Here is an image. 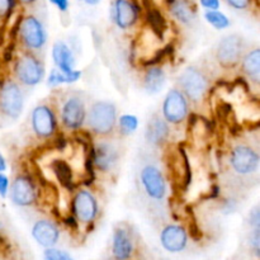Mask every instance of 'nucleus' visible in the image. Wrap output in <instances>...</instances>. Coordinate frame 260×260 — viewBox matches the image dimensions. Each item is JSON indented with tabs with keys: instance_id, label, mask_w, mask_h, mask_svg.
I'll list each match as a JSON object with an SVG mask.
<instances>
[{
	"instance_id": "nucleus-1",
	"label": "nucleus",
	"mask_w": 260,
	"mask_h": 260,
	"mask_svg": "<svg viewBox=\"0 0 260 260\" xmlns=\"http://www.w3.org/2000/svg\"><path fill=\"white\" fill-rule=\"evenodd\" d=\"M259 145L248 140H238L228 155L226 182L235 190L251 189L259 183Z\"/></svg>"
},
{
	"instance_id": "nucleus-2",
	"label": "nucleus",
	"mask_w": 260,
	"mask_h": 260,
	"mask_svg": "<svg viewBox=\"0 0 260 260\" xmlns=\"http://www.w3.org/2000/svg\"><path fill=\"white\" fill-rule=\"evenodd\" d=\"M212 86V73L206 63L196 62L188 65L175 80V88L179 89L190 106L201 108L210 95Z\"/></svg>"
},
{
	"instance_id": "nucleus-3",
	"label": "nucleus",
	"mask_w": 260,
	"mask_h": 260,
	"mask_svg": "<svg viewBox=\"0 0 260 260\" xmlns=\"http://www.w3.org/2000/svg\"><path fill=\"white\" fill-rule=\"evenodd\" d=\"M53 99L57 119L66 131H78L85 123L88 111V95L84 91L69 90Z\"/></svg>"
},
{
	"instance_id": "nucleus-4",
	"label": "nucleus",
	"mask_w": 260,
	"mask_h": 260,
	"mask_svg": "<svg viewBox=\"0 0 260 260\" xmlns=\"http://www.w3.org/2000/svg\"><path fill=\"white\" fill-rule=\"evenodd\" d=\"M117 122L118 114L116 104L109 101H94L89 103L84 126L96 139L116 136Z\"/></svg>"
},
{
	"instance_id": "nucleus-5",
	"label": "nucleus",
	"mask_w": 260,
	"mask_h": 260,
	"mask_svg": "<svg viewBox=\"0 0 260 260\" xmlns=\"http://www.w3.org/2000/svg\"><path fill=\"white\" fill-rule=\"evenodd\" d=\"M139 190L152 206H161L168 196V180L155 160H146L137 172Z\"/></svg>"
},
{
	"instance_id": "nucleus-6",
	"label": "nucleus",
	"mask_w": 260,
	"mask_h": 260,
	"mask_svg": "<svg viewBox=\"0 0 260 260\" xmlns=\"http://www.w3.org/2000/svg\"><path fill=\"white\" fill-rule=\"evenodd\" d=\"M116 136L96 139L94 144L93 162L96 172L101 174L111 175L119 169L124 155V145Z\"/></svg>"
},
{
	"instance_id": "nucleus-7",
	"label": "nucleus",
	"mask_w": 260,
	"mask_h": 260,
	"mask_svg": "<svg viewBox=\"0 0 260 260\" xmlns=\"http://www.w3.org/2000/svg\"><path fill=\"white\" fill-rule=\"evenodd\" d=\"M249 45V41L240 33L223 36L213 47V60L222 70H235L239 68V63Z\"/></svg>"
},
{
	"instance_id": "nucleus-8",
	"label": "nucleus",
	"mask_w": 260,
	"mask_h": 260,
	"mask_svg": "<svg viewBox=\"0 0 260 260\" xmlns=\"http://www.w3.org/2000/svg\"><path fill=\"white\" fill-rule=\"evenodd\" d=\"M47 30L38 15L25 14L18 24V40L22 50L43 56L47 45Z\"/></svg>"
},
{
	"instance_id": "nucleus-9",
	"label": "nucleus",
	"mask_w": 260,
	"mask_h": 260,
	"mask_svg": "<svg viewBox=\"0 0 260 260\" xmlns=\"http://www.w3.org/2000/svg\"><path fill=\"white\" fill-rule=\"evenodd\" d=\"M13 79L23 88H33L45 79L43 56L22 50L13 65Z\"/></svg>"
},
{
	"instance_id": "nucleus-10",
	"label": "nucleus",
	"mask_w": 260,
	"mask_h": 260,
	"mask_svg": "<svg viewBox=\"0 0 260 260\" xmlns=\"http://www.w3.org/2000/svg\"><path fill=\"white\" fill-rule=\"evenodd\" d=\"M29 127L35 139L47 141L56 135L58 128L57 112L53 99L37 104L30 112Z\"/></svg>"
},
{
	"instance_id": "nucleus-11",
	"label": "nucleus",
	"mask_w": 260,
	"mask_h": 260,
	"mask_svg": "<svg viewBox=\"0 0 260 260\" xmlns=\"http://www.w3.org/2000/svg\"><path fill=\"white\" fill-rule=\"evenodd\" d=\"M25 102L24 88L14 79L0 84V117L7 121H17L23 113Z\"/></svg>"
},
{
	"instance_id": "nucleus-12",
	"label": "nucleus",
	"mask_w": 260,
	"mask_h": 260,
	"mask_svg": "<svg viewBox=\"0 0 260 260\" xmlns=\"http://www.w3.org/2000/svg\"><path fill=\"white\" fill-rule=\"evenodd\" d=\"M74 220L81 225H91L99 213V202L95 193L89 188H80L74 193L71 202Z\"/></svg>"
},
{
	"instance_id": "nucleus-13",
	"label": "nucleus",
	"mask_w": 260,
	"mask_h": 260,
	"mask_svg": "<svg viewBox=\"0 0 260 260\" xmlns=\"http://www.w3.org/2000/svg\"><path fill=\"white\" fill-rule=\"evenodd\" d=\"M8 196L13 205L18 207H30L38 202L40 192L32 177L27 173H18L10 183Z\"/></svg>"
},
{
	"instance_id": "nucleus-14",
	"label": "nucleus",
	"mask_w": 260,
	"mask_h": 260,
	"mask_svg": "<svg viewBox=\"0 0 260 260\" xmlns=\"http://www.w3.org/2000/svg\"><path fill=\"white\" fill-rule=\"evenodd\" d=\"M190 113V104L178 88L170 89L165 95L161 107V116L170 126H182Z\"/></svg>"
},
{
	"instance_id": "nucleus-15",
	"label": "nucleus",
	"mask_w": 260,
	"mask_h": 260,
	"mask_svg": "<svg viewBox=\"0 0 260 260\" xmlns=\"http://www.w3.org/2000/svg\"><path fill=\"white\" fill-rule=\"evenodd\" d=\"M240 74L249 85L258 93L260 86V48L259 45L250 43L244 52L239 68Z\"/></svg>"
},
{
	"instance_id": "nucleus-16",
	"label": "nucleus",
	"mask_w": 260,
	"mask_h": 260,
	"mask_svg": "<svg viewBox=\"0 0 260 260\" xmlns=\"http://www.w3.org/2000/svg\"><path fill=\"white\" fill-rule=\"evenodd\" d=\"M112 18L119 29H129L139 20V7L134 0H112Z\"/></svg>"
},
{
	"instance_id": "nucleus-17",
	"label": "nucleus",
	"mask_w": 260,
	"mask_h": 260,
	"mask_svg": "<svg viewBox=\"0 0 260 260\" xmlns=\"http://www.w3.org/2000/svg\"><path fill=\"white\" fill-rule=\"evenodd\" d=\"M170 124L161 116V113H152L146 123L145 139L152 147H164L169 142Z\"/></svg>"
},
{
	"instance_id": "nucleus-18",
	"label": "nucleus",
	"mask_w": 260,
	"mask_h": 260,
	"mask_svg": "<svg viewBox=\"0 0 260 260\" xmlns=\"http://www.w3.org/2000/svg\"><path fill=\"white\" fill-rule=\"evenodd\" d=\"M160 240L165 250L170 253H179L187 246L188 234L183 226L173 223L162 229L160 234Z\"/></svg>"
},
{
	"instance_id": "nucleus-19",
	"label": "nucleus",
	"mask_w": 260,
	"mask_h": 260,
	"mask_svg": "<svg viewBox=\"0 0 260 260\" xmlns=\"http://www.w3.org/2000/svg\"><path fill=\"white\" fill-rule=\"evenodd\" d=\"M32 235L40 245L45 246V248H51L58 241L60 231L55 222L47 220V218H41V220L36 221L33 225Z\"/></svg>"
},
{
	"instance_id": "nucleus-20",
	"label": "nucleus",
	"mask_w": 260,
	"mask_h": 260,
	"mask_svg": "<svg viewBox=\"0 0 260 260\" xmlns=\"http://www.w3.org/2000/svg\"><path fill=\"white\" fill-rule=\"evenodd\" d=\"M134 240L132 234L126 226L119 225L113 233V255L117 260H127L134 253Z\"/></svg>"
},
{
	"instance_id": "nucleus-21",
	"label": "nucleus",
	"mask_w": 260,
	"mask_h": 260,
	"mask_svg": "<svg viewBox=\"0 0 260 260\" xmlns=\"http://www.w3.org/2000/svg\"><path fill=\"white\" fill-rule=\"evenodd\" d=\"M169 12L177 22L187 27L194 24L197 19V5L193 0H170Z\"/></svg>"
},
{
	"instance_id": "nucleus-22",
	"label": "nucleus",
	"mask_w": 260,
	"mask_h": 260,
	"mask_svg": "<svg viewBox=\"0 0 260 260\" xmlns=\"http://www.w3.org/2000/svg\"><path fill=\"white\" fill-rule=\"evenodd\" d=\"M52 58L56 69L65 74H70L75 70V57L73 50L65 41L60 40L53 43Z\"/></svg>"
},
{
	"instance_id": "nucleus-23",
	"label": "nucleus",
	"mask_w": 260,
	"mask_h": 260,
	"mask_svg": "<svg viewBox=\"0 0 260 260\" xmlns=\"http://www.w3.org/2000/svg\"><path fill=\"white\" fill-rule=\"evenodd\" d=\"M165 81H167V74L161 66H149L145 70L144 78H142V86L146 93L156 94L164 88Z\"/></svg>"
},
{
	"instance_id": "nucleus-24",
	"label": "nucleus",
	"mask_w": 260,
	"mask_h": 260,
	"mask_svg": "<svg viewBox=\"0 0 260 260\" xmlns=\"http://www.w3.org/2000/svg\"><path fill=\"white\" fill-rule=\"evenodd\" d=\"M80 75V71L76 70H74L73 73L70 74H65L62 73V71L58 70V69H53L50 73V75H48L47 83L50 86H58L61 85V84H71L74 83V81L79 80Z\"/></svg>"
},
{
	"instance_id": "nucleus-25",
	"label": "nucleus",
	"mask_w": 260,
	"mask_h": 260,
	"mask_svg": "<svg viewBox=\"0 0 260 260\" xmlns=\"http://www.w3.org/2000/svg\"><path fill=\"white\" fill-rule=\"evenodd\" d=\"M139 126V119L132 114H123L117 122V134L121 137H127L134 134Z\"/></svg>"
},
{
	"instance_id": "nucleus-26",
	"label": "nucleus",
	"mask_w": 260,
	"mask_h": 260,
	"mask_svg": "<svg viewBox=\"0 0 260 260\" xmlns=\"http://www.w3.org/2000/svg\"><path fill=\"white\" fill-rule=\"evenodd\" d=\"M205 19L207 20L212 27H215L216 29H226V28L230 27L231 24L230 19L218 9L206 10Z\"/></svg>"
},
{
	"instance_id": "nucleus-27",
	"label": "nucleus",
	"mask_w": 260,
	"mask_h": 260,
	"mask_svg": "<svg viewBox=\"0 0 260 260\" xmlns=\"http://www.w3.org/2000/svg\"><path fill=\"white\" fill-rule=\"evenodd\" d=\"M17 5L15 0H0V20H7Z\"/></svg>"
},
{
	"instance_id": "nucleus-28",
	"label": "nucleus",
	"mask_w": 260,
	"mask_h": 260,
	"mask_svg": "<svg viewBox=\"0 0 260 260\" xmlns=\"http://www.w3.org/2000/svg\"><path fill=\"white\" fill-rule=\"evenodd\" d=\"M254 2L256 0H225L226 4L234 10H239V12H246L253 8Z\"/></svg>"
},
{
	"instance_id": "nucleus-29",
	"label": "nucleus",
	"mask_w": 260,
	"mask_h": 260,
	"mask_svg": "<svg viewBox=\"0 0 260 260\" xmlns=\"http://www.w3.org/2000/svg\"><path fill=\"white\" fill-rule=\"evenodd\" d=\"M45 259L46 260H74L66 251L58 250V249L47 248L45 250Z\"/></svg>"
},
{
	"instance_id": "nucleus-30",
	"label": "nucleus",
	"mask_w": 260,
	"mask_h": 260,
	"mask_svg": "<svg viewBox=\"0 0 260 260\" xmlns=\"http://www.w3.org/2000/svg\"><path fill=\"white\" fill-rule=\"evenodd\" d=\"M9 178L4 173H0V197L7 198L8 192H9Z\"/></svg>"
},
{
	"instance_id": "nucleus-31",
	"label": "nucleus",
	"mask_w": 260,
	"mask_h": 260,
	"mask_svg": "<svg viewBox=\"0 0 260 260\" xmlns=\"http://www.w3.org/2000/svg\"><path fill=\"white\" fill-rule=\"evenodd\" d=\"M200 3L206 10H216L220 8V0H200Z\"/></svg>"
},
{
	"instance_id": "nucleus-32",
	"label": "nucleus",
	"mask_w": 260,
	"mask_h": 260,
	"mask_svg": "<svg viewBox=\"0 0 260 260\" xmlns=\"http://www.w3.org/2000/svg\"><path fill=\"white\" fill-rule=\"evenodd\" d=\"M52 5H55L60 12L65 13L69 9V0H48Z\"/></svg>"
},
{
	"instance_id": "nucleus-33",
	"label": "nucleus",
	"mask_w": 260,
	"mask_h": 260,
	"mask_svg": "<svg viewBox=\"0 0 260 260\" xmlns=\"http://www.w3.org/2000/svg\"><path fill=\"white\" fill-rule=\"evenodd\" d=\"M15 2H17V4L20 5V7H32V5H35L38 0H15Z\"/></svg>"
},
{
	"instance_id": "nucleus-34",
	"label": "nucleus",
	"mask_w": 260,
	"mask_h": 260,
	"mask_svg": "<svg viewBox=\"0 0 260 260\" xmlns=\"http://www.w3.org/2000/svg\"><path fill=\"white\" fill-rule=\"evenodd\" d=\"M5 170H7V161H5V157L0 152V173H4Z\"/></svg>"
},
{
	"instance_id": "nucleus-35",
	"label": "nucleus",
	"mask_w": 260,
	"mask_h": 260,
	"mask_svg": "<svg viewBox=\"0 0 260 260\" xmlns=\"http://www.w3.org/2000/svg\"><path fill=\"white\" fill-rule=\"evenodd\" d=\"M83 3H85L86 5H96L101 3V0H81Z\"/></svg>"
}]
</instances>
